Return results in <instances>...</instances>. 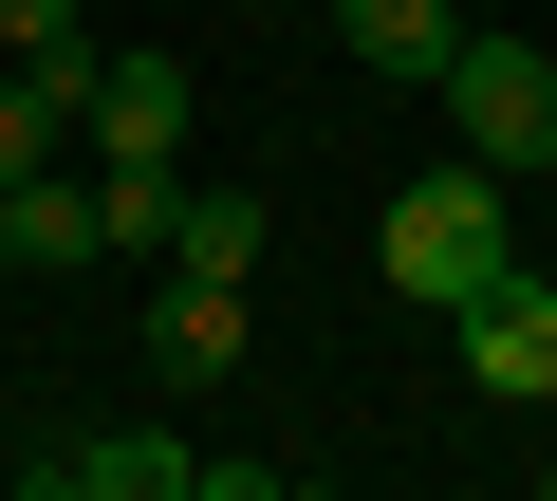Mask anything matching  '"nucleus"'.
Here are the masks:
<instances>
[{
  "label": "nucleus",
  "instance_id": "13",
  "mask_svg": "<svg viewBox=\"0 0 557 501\" xmlns=\"http://www.w3.org/2000/svg\"><path fill=\"white\" fill-rule=\"evenodd\" d=\"M0 298H20V204H0Z\"/></svg>",
  "mask_w": 557,
  "mask_h": 501
},
{
  "label": "nucleus",
  "instance_id": "2",
  "mask_svg": "<svg viewBox=\"0 0 557 501\" xmlns=\"http://www.w3.org/2000/svg\"><path fill=\"white\" fill-rule=\"evenodd\" d=\"M428 93H446V130H465L502 186H539V167H557V38H483V20H465V57H446Z\"/></svg>",
  "mask_w": 557,
  "mask_h": 501
},
{
  "label": "nucleus",
  "instance_id": "12",
  "mask_svg": "<svg viewBox=\"0 0 557 501\" xmlns=\"http://www.w3.org/2000/svg\"><path fill=\"white\" fill-rule=\"evenodd\" d=\"M75 38V0H0V57H57Z\"/></svg>",
  "mask_w": 557,
  "mask_h": 501
},
{
  "label": "nucleus",
  "instance_id": "8",
  "mask_svg": "<svg viewBox=\"0 0 557 501\" xmlns=\"http://www.w3.org/2000/svg\"><path fill=\"white\" fill-rule=\"evenodd\" d=\"M0 204H20V279H94V261H112L94 167H38V186H0Z\"/></svg>",
  "mask_w": 557,
  "mask_h": 501
},
{
  "label": "nucleus",
  "instance_id": "9",
  "mask_svg": "<svg viewBox=\"0 0 557 501\" xmlns=\"http://www.w3.org/2000/svg\"><path fill=\"white\" fill-rule=\"evenodd\" d=\"M168 261H186V279H260V204H242V186H186V204H168Z\"/></svg>",
  "mask_w": 557,
  "mask_h": 501
},
{
  "label": "nucleus",
  "instance_id": "6",
  "mask_svg": "<svg viewBox=\"0 0 557 501\" xmlns=\"http://www.w3.org/2000/svg\"><path fill=\"white\" fill-rule=\"evenodd\" d=\"M38 483H57V501H205V446H168V427H94V446H38Z\"/></svg>",
  "mask_w": 557,
  "mask_h": 501
},
{
  "label": "nucleus",
  "instance_id": "3",
  "mask_svg": "<svg viewBox=\"0 0 557 501\" xmlns=\"http://www.w3.org/2000/svg\"><path fill=\"white\" fill-rule=\"evenodd\" d=\"M186 112H205V93H186V57H149V38H131V57H94L75 149H94V167H186Z\"/></svg>",
  "mask_w": 557,
  "mask_h": 501
},
{
  "label": "nucleus",
  "instance_id": "1",
  "mask_svg": "<svg viewBox=\"0 0 557 501\" xmlns=\"http://www.w3.org/2000/svg\"><path fill=\"white\" fill-rule=\"evenodd\" d=\"M372 261H391V298H409V316H465V298L520 261V223H502V167H483V149L409 167V186H391V223H372Z\"/></svg>",
  "mask_w": 557,
  "mask_h": 501
},
{
  "label": "nucleus",
  "instance_id": "5",
  "mask_svg": "<svg viewBox=\"0 0 557 501\" xmlns=\"http://www.w3.org/2000/svg\"><path fill=\"white\" fill-rule=\"evenodd\" d=\"M242 335H260V298H242V279H186V261L149 279V372H168V390H223V372H242Z\"/></svg>",
  "mask_w": 557,
  "mask_h": 501
},
{
  "label": "nucleus",
  "instance_id": "11",
  "mask_svg": "<svg viewBox=\"0 0 557 501\" xmlns=\"http://www.w3.org/2000/svg\"><path fill=\"white\" fill-rule=\"evenodd\" d=\"M94 204H112V261H168V204H186V167H94Z\"/></svg>",
  "mask_w": 557,
  "mask_h": 501
},
{
  "label": "nucleus",
  "instance_id": "10",
  "mask_svg": "<svg viewBox=\"0 0 557 501\" xmlns=\"http://www.w3.org/2000/svg\"><path fill=\"white\" fill-rule=\"evenodd\" d=\"M57 149H75V93H57L38 57H20V75H0V186H38Z\"/></svg>",
  "mask_w": 557,
  "mask_h": 501
},
{
  "label": "nucleus",
  "instance_id": "7",
  "mask_svg": "<svg viewBox=\"0 0 557 501\" xmlns=\"http://www.w3.org/2000/svg\"><path fill=\"white\" fill-rule=\"evenodd\" d=\"M317 20H335L354 75H391V93H428V75L465 57V0H317Z\"/></svg>",
  "mask_w": 557,
  "mask_h": 501
},
{
  "label": "nucleus",
  "instance_id": "4",
  "mask_svg": "<svg viewBox=\"0 0 557 501\" xmlns=\"http://www.w3.org/2000/svg\"><path fill=\"white\" fill-rule=\"evenodd\" d=\"M446 335H465V372H483L502 409H557V279H539V261H502Z\"/></svg>",
  "mask_w": 557,
  "mask_h": 501
}]
</instances>
